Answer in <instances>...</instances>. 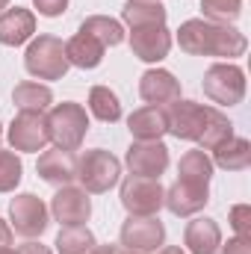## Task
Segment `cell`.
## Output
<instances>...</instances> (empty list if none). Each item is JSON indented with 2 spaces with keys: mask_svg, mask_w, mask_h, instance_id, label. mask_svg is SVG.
Wrapping results in <instances>:
<instances>
[{
  "mask_svg": "<svg viewBox=\"0 0 251 254\" xmlns=\"http://www.w3.org/2000/svg\"><path fill=\"white\" fill-rule=\"evenodd\" d=\"M178 45L189 57H219V60H234L243 57L249 48L246 33H240L231 24H213L204 18H189L178 30Z\"/></svg>",
  "mask_w": 251,
  "mask_h": 254,
  "instance_id": "cell-1",
  "label": "cell"
},
{
  "mask_svg": "<svg viewBox=\"0 0 251 254\" xmlns=\"http://www.w3.org/2000/svg\"><path fill=\"white\" fill-rule=\"evenodd\" d=\"M45 119H48V136H51L54 148H63V151H77L89 133V113H86V107H80L74 101L54 104Z\"/></svg>",
  "mask_w": 251,
  "mask_h": 254,
  "instance_id": "cell-2",
  "label": "cell"
},
{
  "mask_svg": "<svg viewBox=\"0 0 251 254\" xmlns=\"http://www.w3.org/2000/svg\"><path fill=\"white\" fill-rule=\"evenodd\" d=\"M119 178H122V163L110 151L92 148V151H83L77 157V181L86 192L104 195L119 184Z\"/></svg>",
  "mask_w": 251,
  "mask_h": 254,
  "instance_id": "cell-3",
  "label": "cell"
},
{
  "mask_svg": "<svg viewBox=\"0 0 251 254\" xmlns=\"http://www.w3.org/2000/svg\"><path fill=\"white\" fill-rule=\"evenodd\" d=\"M24 68L36 77V80H63L68 74V57H65V45L57 36H36L27 45L24 54Z\"/></svg>",
  "mask_w": 251,
  "mask_h": 254,
  "instance_id": "cell-4",
  "label": "cell"
},
{
  "mask_svg": "<svg viewBox=\"0 0 251 254\" xmlns=\"http://www.w3.org/2000/svg\"><path fill=\"white\" fill-rule=\"evenodd\" d=\"M204 95L219 107H237L246 98V71L234 63H216L204 71Z\"/></svg>",
  "mask_w": 251,
  "mask_h": 254,
  "instance_id": "cell-5",
  "label": "cell"
},
{
  "mask_svg": "<svg viewBox=\"0 0 251 254\" xmlns=\"http://www.w3.org/2000/svg\"><path fill=\"white\" fill-rule=\"evenodd\" d=\"M166 204V190L157 178L127 175L122 184V207L130 216H157Z\"/></svg>",
  "mask_w": 251,
  "mask_h": 254,
  "instance_id": "cell-6",
  "label": "cell"
},
{
  "mask_svg": "<svg viewBox=\"0 0 251 254\" xmlns=\"http://www.w3.org/2000/svg\"><path fill=\"white\" fill-rule=\"evenodd\" d=\"M166 110V127L175 139H184V142H198L204 127L210 122V113L213 107H204V104H195V101H172L163 107Z\"/></svg>",
  "mask_w": 251,
  "mask_h": 254,
  "instance_id": "cell-7",
  "label": "cell"
},
{
  "mask_svg": "<svg viewBox=\"0 0 251 254\" xmlns=\"http://www.w3.org/2000/svg\"><path fill=\"white\" fill-rule=\"evenodd\" d=\"M9 225L15 234L27 237V240H36L48 231L51 219H48V204L33 195V192H21L9 201Z\"/></svg>",
  "mask_w": 251,
  "mask_h": 254,
  "instance_id": "cell-8",
  "label": "cell"
},
{
  "mask_svg": "<svg viewBox=\"0 0 251 254\" xmlns=\"http://www.w3.org/2000/svg\"><path fill=\"white\" fill-rule=\"evenodd\" d=\"M122 246L125 252L151 254L166 246V225L157 216H127L122 225Z\"/></svg>",
  "mask_w": 251,
  "mask_h": 254,
  "instance_id": "cell-9",
  "label": "cell"
},
{
  "mask_svg": "<svg viewBox=\"0 0 251 254\" xmlns=\"http://www.w3.org/2000/svg\"><path fill=\"white\" fill-rule=\"evenodd\" d=\"M9 145L12 151H24V154H39L48 148L51 136H48V119L45 113H18L9 125Z\"/></svg>",
  "mask_w": 251,
  "mask_h": 254,
  "instance_id": "cell-10",
  "label": "cell"
},
{
  "mask_svg": "<svg viewBox=\"0 0 251 254\" xmlns=\"http://www.w3.org/2000/svg\"><path fill=\"white\" fill-rule=\"evenodd\" d=\"M125 163L130 169V175H139V178H157L169 169V148L163 145V139L157 142H136L127 148Z\"/></svg>",
  "mask_w": 251,
  "mask_h": 254,
  "instance_id": "cell-11",
  "label": "cell"
},
{
  "mask_svg": "<svg viewBox=\"0 0 251 254\" xmlns=\"http://www.w3.org/2000/svg\"><path fill=\"white\" fill-rule=\"evenodd\" d=\"M210 201V184H201V181H189V178H178L172 184V190H166V204L175 216L187 219V216H195L207 207Z\"/></svg>",
  "mask_w": 251,
  "mask_h": 254,
  "instance_id": "cell-12",
  "label": "cell"
},
{
  "mask_svg": "<svg viewBox=\"0 0 251 254\" xmlns=\"http://www.w3.org/2000/svg\"><path fill=\"white\" fill-rule=\"evenodd\" d=\"M51 213L54 219L68 228V225H86L89 216H92V198L83 187H60V192L54 195L51 201Z\"/></svg>",
  "mask_w": 251,
  "mask_h": 254,
  "instance_id": "cell-13",
  "label": "cell"
},
{
  "mask_svg": "<svg viewBox=\"0 0 251 254\" xmlns=\"http://www.w3.org/2000/svg\"><path fill=\"white\" fill-rule=\"evenodd\" d=\"M130 51L142 63H163L172 51V33L166 24L160 27H133L130 30Z\"/></svg>",
  "mask_w": 251,
  "mask_h": 254,
  "instance_id": "cell-14",
  "label": "cell"
},
{
  "mask_svg": "<svg viewBox=\"0 0 251 254\" xmlns=\"http://www.w3.org/2000/svg\"><path fill=\"white\" fill-rule=\"evenodd\" d=\"M139 95L151 107H166L181 98V80L166 68H148L139 77Z\"/></svg>",
  "mask_w": 251,
  "mask_h": 254,
  "instance_id": "cell-15",
  "label": "cell"
},
{
  "mask_svg": "<svg viewBox=\"0 0 251 254\" xmlns=\"http://www.w3.org/2000/svg\"><path fill=\"white\" fill-rule=\"evenodd\" d=\"M36 172H39V178L45 184L68 187L77 178V157H74V151H63V148L42 151L39 154V163H36Z\"/></svg>",
  "mask_w": 251,
  "mask_h": 254,
  "instance_id": "cell-16",
  "label": "cell"
},
{
  "mask_svg": "<svg viewBox=\"0 0 251 254\" xmlns=\"http://www.w3.org/2000/svg\"><path fill=\"white\" fill-rule=\"evenodd\" d=\"M36 33V15L24 6L6 9L0 12V45L6 48H18L24 42H30Z\"/></svg>",
  "mask_w": 251,
  "mask_h": 254,
  "instance_id": "cell-17",
  "label": "cell"
},
{
  "mask_svg": "<svg viewBox=\"0 0 251 254\" xmlns=\"http://www.w3.org/2000/svg\"><path fill=\"white\" fill-rule=\"evenodd\" d=\"M184 246L189 249V254H219V246H222L219 222L207 216L192 219L184 231Z\"/></svg>",
  "mask_w": 251,
  "mask_h": 254,
  "instance_id": "cell-18",
  "label": "cell"
},
{
  "mask_svg": "<svg viewBox=\"0 0 251 254\" xmlns=\"http://www.w3.org/2000/svg\"><path fill=\"white\" fill-rule=\"evenodd\" d=\"M127 130H130V136L136 142H157V139H163L169 133V127H166V110L163 107H151V104L133 110L130 119H127Z\"/></svg>",
  "mask_w": 251,
  "mask_h": 254,
  "instance_id": "cell-19",
  "label": "cell"
},
{
  "mask_svg": "<svg viewBox=\"0 0 251 254\" xmlns=\"http://www.w3.org/2000/svg\"><path fill=\"white\" fill-rule=\"evenodd\" d=\"M104 45L95 39V36H89V33H80L77 30V36H71L68 42H65V57H68V65H77V68H98V65L104 63Z\"/></svg>",
  "mask_w": 251,
  "mask_h": 254,
  "instance_id": "cell-20",
  "label": "cell"
},
{
  "mask_svg": "<svg viewBox=\"0 0 251 254\" xmlns=\"http://www.w3.org/2000/svg\"><path fill=\"white\" fill-rule=\"evenodd\" d=\"M213 166L225 169V172H243L251 166V142L243 136H231L225 142H219L213 148Z\"/></svg>",
  "mask_w": 251,
  "mask_h": 254,
  "instance_id": "cell-21",
  "label": "cell"
},
{
  "mask_svg": "<svg viewBox=\"0 0 251 254\" xmlns=\"http://www.w3.org/2000/svg\"><path fill=\"white\" fill-rule=\"evenodd\" d=\"M12 101L18 113H48L54 107V92L45 83H18L12 89Z\"/></svg>",
  "mask_w": 251,
  "mask_h": 254,
  "instance_id": "cell-22",
  "label": "cell"
},
{
  "mask_svg": "<svg viewBox=\"0 0 251 254\" xmlns=\"http://www.w3.org/2000/svg\"><path fill=\"white\" fill-rule=\"evenodd\" d=\"M122 21L127 27H160L166 24V6L160 0H127L122 6Z\"/></svg>",
  "mask_w": 251,
  "mask_h": 254,
  "instance_id": "cell-23",
  "label": "cell"
},
{
  "mask_svg": "<svg viewBox=\"0 0 251 254\" xmlns=\"http://www.w3.org/2000/svg\"><path fill=\"white\" fill-rule=\"evenodd\" d=\"M80 33L95 36L104 48H116V45L125 42V27H122V21L110 18V15H89V18L80 24Z\"/></svg>",
  "mask_w": 251,
  "mask_h": 254,
  "instance_id": "cell-24",
  "label": "cell"
},
{
  "mask_svg": "<svg viewBox=\"0 0 251 254\" xmlns=\"http://www.w3.org/2000/svg\"><path fill=\"white\" fill-rule=\"evenodd\" d=\"M89 113L104 122V125H116L122 119V101L110 86H92L89 92Z\"/></svg>",
  "mask_w": 251,
  "mask_h": 254,
  "instance_id": "cell-25",
  "label": "cell"
},
{
  "mask_svg": "<svg viewBox=\"0 0 251 254\" xmlns=\"http://www.w3.org/2000/svg\"><path fill=\"white\" fill-rule=\"evenodd\" d=\"M54 246H57V254H89L98 246V240L86 225H68L57 234Z\"/></svg>",
  "mask_w": 251,
  "mask_h": 254,
  "instance_id": "cell-26",
  "label": "cell"
},
{
  "mask_svg": "<svg viewBox=\"0 0 251 254\" xmlns=\"http://www.w3.org/2000/svg\"><path fill=\"white\" fill-rule=\"evenodd\" d=\"M231 136H234V122H231L222 110H216V107H213L210 122H207L204 133H201V139H198L201 151H213L219 142H225V139H231Z\"/></svg>",
  "mask_w": 251,
  "mask_h": 254,
  "instance_id": "cell-27",
  "label": "cell"
},
{
  "mask_svg": "<svg viewBox=\"0 0 251 254\" xmlns=\"http://www.w3.org/2000/svg\"><path fill=\"white\" fill-rule=\"evenodd\" d=\"M178 175L189 178V181H201V184H210L213 178V160L207 157V151H187L178 163Z\"/></svg>",
  "mask_w": 251,
  "mask_h": 254,
  "instance_id": "cell-28",
  "label": "cell"
},
{
  "mask_svg": "<svg viewBox=\"0 0 251 254\" xmlns=\"http://www.w3.org/2000/svg\"><path fill=\"white\" fill-rule=\"evenodd\" d=\"M201 12L213 24H231L243 15V0H201Z\"/></svg>",
  "mask_w": 251,
  "mask_h": 254,
  "instance_id": "cell-29",
  "label": "cell"
},
{
  "mask_svg": "<svg viewBox=\"0 0 251 254\" xmlns=\"http://www.w3.org/2000/svg\"><path fill=\"white\" fill-rule=\"evenodd\" d=\"M21 175H24L21 157L15 151L0 148V192H15V187L21 184Z\"/></svg>",
  "mask_w": 251,
  "mask_h": 254,
  "instance_id": "cell-30",
  "label": "cell"
},
{
  "mask_svg": "<svg viewBox=\"0 0 251 254\" xmlns=\"http://www.w3.org/2000/svg\"><path fill=\"white\" fill-rule=\"evenodd\" d=\"M251 207L249 204H237L231 207V228L240 240H251Z\"/></svg>",
  "mask_w": 251,
  "mask_h": 254,
  "instance_id": "cell-31",
  "label": "cell"
},
{
  "mask_svg": "<svg viewBox=\"0 0 251 254\" xmlns=\"http://www.w3.org/2000/svg\"><path fill=\"white\" fill-rule=\"evenodd\" d=\"M33 6L45 18H60L65 9H68V0H33Z\"/></svg>",
  "mask_w": 251,
  "mask_h": 254,
  "instance_id": "cell-32",
  "label": "cell"
},
{
  "mask_svg": "<svg viewBox=\"0 0 251 254\" xmlns=\"http://www.w3.org/2000/svg\"><path fill=\"white\" fill-rule=\"evenodd\" d=\"M219 254H251V240L231 237L225 246H219Z\"/></svg>",
  "mask_w": 251,
  "mask_h": 254,
  "instance_id": "cell-33",
  "label": "cell"
},
{
  "mask_svg": "<svg viewBox=\"0 0 251 254\" xmlns=\"http://www.w3.org/2000/svg\"><path fill=\"white\" fill-rule=\"evenodd\" d=\"M12 240H15V231H12V225L0 219V249H6V246H12Z\"/></svg>",
  "mask_w": 251,
  "mask_h": 254,
  "instance_id": "cell-34",
  "label": "cell"
},
{
  "mask_svg": "<svg viewBox=\"0 0 251 254\" xmlns=\"http://www.w3.org/2000/svg\"><path fill=\"white\" fill-rule=\"evenodd\" d=\"M18 252H21V254H51V249H48V246H42V243H24Z\"/></svg>",
  "mask_w": 251,
  "mask_h": 254,
  "instance_id": "cell-35",
  "label": "cell"
},
{
  "mask_svg": "<svg viewBox=\"0 0 251 254\" xmlns=\"http://www.w3.org/2000/svg\"><path fill=\"white\" fill-rule=\"evenodd\" d=\"M89 254H127L122 246H95Z\"/></svg>",
  "mask_w": 251,
  "mask_h": 254,
  "instance_id": "cell-36",
  "label": "cell"
},
{
  "mask_svg": "<svg viewBox=\"0 0 251 254\" xmlns=\"http://www.w3.org/2000/svg\"><path fill=\"white\" fill-rule=\"evenodd\" d=\"M157 254H184V249H178V246H163V249H157Z\"/></svg>",
  "mask_w": 251,
  "mask_h": 254,
  "instance_id": "cell-37",
  "label": "cell"
},
{
  "mask_svg": "<svg viewBox=\"0 0 251 254\" xmlns=\"http://www.w3.org/2000/svg\"><path fill=\"white\" fill-rule=\"evenodd\" d=\"M0 254H21V252H15L12 246H6V249H0Z\"/></svg>",
  "mask_w": 251,
  "mask_h": 254,
  "instance_id": "cell-38",
  "label": "cell"
},
{
  "mask_svg": "<svg viewBox=\"0 0 251 254\" xmlns=\"http://www.w3.org/2000/svg\"><path fill=\"white\" fill-rule=\"evenodd\" d=\"M9 6V0H0V9H6Z\"/></svg>",
  "mask_w": 251,
  "mask_h": 254,
  "instance_id": "cell-39",
  "label": "cell"
},
{
  "mask_svg": "<svg viewBox=\"0 0 251 254\" xmlns=\"http://www.w3.org/2000/svg\"><path fill=\"white\" fill-rule=\"evenodd\" d=\"M0 142H3V125H0Z\"/></svg>",
  "mask_w": 251,
  "mask_h": 254,
  "instance_id": "cell-40",
  "label": "cell"
},
{
  "mask_svg": "<svg viewBox=\"0 0 251 254\" xmlns=\"http://www.w3.org/2000/svg\"><path fill=\"white\" fill-rule=\"evenodd\" d=\"M127 254H136V252H127Z\"/></svg>",
  "mask_w": 251,
  "mask_h": 254,
  "instance_id": "cell-41",
  "label": "cell"
}]
</instances>
